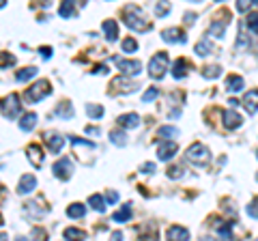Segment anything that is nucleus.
<instances>
[{"instance_id": "1", "label": "nucleus", "mask_w": 258, "mask_h": 241, "mask_svg": "<svg viewBox=\"0 0 258 241\" xmlns=\"http://www.w3.org/2000/svg\"><path fill=\"white\" fill-rule=\"evenodd\" d=\"M123 22L127 24V28L136 30V33H144V30L151 28V24H149V20H147V15H144V11L138 9V7H134V5L125 7V11H123Z\"/></svg>"}, {"instance_id": "2", "label": "nucleus", "mask_w": 258, "mask_h": 241, "mask_svg": "<svg viewBox=\"0 0 258 241\" xmlns=\"http://www.w3.org/2000/svg\"><path fill=\"white\" fill-rule=\"evenodd\" d=\"M50 93H52L50 82H45V80H39V82H35L26 91V103H39V101H43V97H47Z\"/></svg>"}, {"instance_id": "3", "label": "nucleus", "mask_w": 258, "mask_h": 241, "mask_svg": "<svg viewBox=\"0 0 258 241\" xmlns=\"http://www.w3.org/2000/svg\"><path fill=\"white\" fill-rule=\"evenodd\" d=\"M166 71H168V54L159 52V54L153 56L151 63H149V74H151V78L159 80V78H164Z\"/></svg>"}, {"instance_id": "4", "label": "nucleus", "mask_w": 258, "mask_h": 241, "mask_svg": "<svg viewBox=\"0 0 258 241\" xmlns=\"http://www.w3.org/2000/svg\"><path fill=\"white\" fill-rule=\"evenodd\" d=\"M185 155H187L189 162H191V164H196V166H205L209 159H211V153H209V149L205 147V144H198V142H196V144H191Z\"/></svg>"}, {"instance_id": "5", "label": "nucleus", "mask_w": 258, "mask_h": 241, "mask_svg": "<svg viewBox=\"0 0 258 241\" xmlns=\"http://www.w3.org/2000/svg\"><path fill=\"white\" fill-rule=\"evenodd\" d=\"M20 110H22V101H20V97H18L15 93H11L9 97L3 99V116H5V118L13 120L15 116L20 114Z\"/></svg>"}, {"instance_id": "6", "label": "nucleus", "mask_w": 258, "mask_h": 241, "mask_svg": "<svg viewBox=\"0 0 258 241\" xmlns=\"http://www.w3.org/2000/svg\"><path fill=\"white\" fill-rule=\"evenodd\" d=\"M112 63H114V65L123 71L125 76H138L140 71H142V65L138 61H123V58H118V56H114V58H112Z\"/></svg>"}, {"instance_id": "7", "label": "nucleus", "mask_w": 258, "mask_h": 241, "mask_svg": "<svg viewBox=\"0 0 258 241\" xmlns=\"http://www.w3.org/2000/svg\"><path fill=\"white\" fill-rule=\"evenodd\" d=\"M71 174H74V164H71L69 157H62L60 162L54 164V176H58L60 181H67Z\"/></svg>"}, {"instance_id": "8", "label": "nucleus", "mask_w": 258, "mask_h": 241, "mask_svg": "<svg viewBox=\"0 0 258 241\" xmlns=\"http://www.w3.org/2000/svg\"><path fill=\"white\" fill-rule=\"evenodd\" d=\"M43 140H45L47 149H50L52 153H60V151H62V147H64V138H62L60 134L47 132V134H43Z\"/></svg>"}, {"instance_id": "9", "label": "nucleus", "mask_w": 258, "mask_h": 241, "mask_svg": "<svg viewBox=\"0 0 258 241\" xmlns=\"http://www.w3.org/2000/svg\"><path fill=\"white\" fill-rule=\"evenodd\" d=\"M161 39H164L166 43H185L187 41V35H185L181 28H168L161 33Z\"/></svg>"}, {"instance_id": "10", "label": "nucleus", "mask_w": 258, "mask_h": 241, "mask_svg": "<svg viewBox=\"0 0 258 241\" xmlns=\"http://www.w3.org/2000/svg\"><path fill=\"white\" fill-rule=\"evenodd\" d=\"M176 151H179L176 142H172V140H164V144H161L159 151H157V157L161 159V162H168V159H172V157L176 155Z\"/></svg>"}, {"instance_id": "11", "label": "nucleus", "mask_w": 258, "mask_h": 241, "mask_svg": "<svg viewBox=\"0 0 258 241\" xmlns=\"http://www.w3.org/2000/svg\"><path fill=\"white\" fill-rule=\"evenodd\" d=\"M26 157L30 159V164L35 168H41L43 166V149L39 144H30L28 151H26Z\"/></svg>"}, {"instance_id": "12", "label": "nucleus", "mask_w": 258, "mask_h": 241, "mask_svg": "<svg viewBox=\"0 0 258 241\" xmlns=\"http://www.w3.org/2000/svg\"><path fill=\"white\" fill-rule=\"evenodd\" d=\"M222 116H224V125H226V130H239L241 123H243V118H241L235 110H226Z\"/></svg>"}, {"instance_id": "13", "label": "nucleus", "mask_w": 258, "mask_h": 241, "mask_svg": "<svg viewBox=\"0 0 258 241\" xmlns=\"http://www.w3.org/2000/svg\"><path fill=\"white\" fill-rule=\"evenodd\" d=\"M37 188V179H35V174H24L22 179H20V188H18V192L24 196V194H30L32 190Z\"/></svg>"}, {"instance_id": "14", "label": "nucleus", "mask_w": 258, "mask_h": 241, "mask_svg": "<svg viewBox=\"0 0 258 241\" xmlns=\"http://www.w3.org/2000/svg\"><path fill=\"white\" fill-rule=\"evenodd\" d=\"M103 33H106V39L110 43L118 41V24L114 20H106L103 22Z\"/></svg>"}, {"instance_id": "15", "label": "nucleus", "mask_w": 258, "mask_h": 241, "mask_svg": "<svg viewBox=\"0 0 258 241\" xmlns=\"http://www.w3.org/2000/svg\"><path fill=\"white\" fill-rule=\"evenodd\" d=\"M243 106H245V110L249 112V114H256V110H258V91L256 88L254 91H249V93H245Z\"/></svg>"}, {"instance_id": "16", "label": "nucleus", "mask_w": 258, "mask_h": 241, "mask_svg": "<svg viewBox=\"0 0 258 241\" xmlns=\"http://www.w3.org/2000/svg\"><path fill=\"white\" fill-rule=\"evenodd\" d=\"M112 84H114L116 91H123V93H134V91H138V84H134L132 80H127V78H116Z\"/></svg>"}, {"instance_id": "17", "label": "nucleus", "mask_w": 258, "mask_h": 241, "mask_svg": "<svg viewBox=\"0 0 258 241\" xmlns=\"http://www.w3.org/2000/svg\"><path fill=\"white\" fill-rule=\"evenodd\" d=\"M118 125L120 127H125V130H134V127H138L140 125V116L138 114H123V116H118Z\"/></svg>"}, {"instance_id": "18", "label": "nucleus", "mask_w": 258, "mask_h": 241, "mask_svg": "<svg viewBox=\"0 0 258 241\" xmlns=\"http://www.w3.org/2000/svg\"><path fill=\"white\" fill-rule=\"evenodd\" d=\"M172 76H174V80H183L185 76H187V61H185V58L174 61V65H172Z\"/></svg>"}, {"instance_id": "19", "label": "nucleus", "mask_w": 258, "mask_h": 241, "mask_svg": "<svg viewBox=\"0 0 258 241\" xmlns=\"http://www.w3.org/2000/svg\"><path fill=\"white\" fill-rule=\"evenodd\" d=\"M37 125V114H32V112H28V114H24L20 118V130L22 132H32Z\"/></svg>"}, {"instance_id": "20", "label": "nucleus", "mask_w": 258, "mask_h": 241, "mask_svg": "<svg viewBox=\"0 0 258 241\" xmlns=\"http://www.w3.org/2000/svg\"><path fill=\"white\" fill-rule=\"evenodd\" d=\"M226 91H228V93L243 91V78H241V76H230L228 80H226Z\"/></svg>"}, {"instance_id": "21", "label": "nucleus", "mask_w": 258, "mask_h": 241, "mask_svg": "<svg viewBox=\"0 0 258 241\" xmlns=\"http://www.w3.org/2000/svg\"><path fill=\"white\" fill-rule=\"evenodd\" d=\"M56 114H58L60 118H64V120L74 118V106H71V101H60L58 108H56Z\"/></svg>"}, {"instance_id": "22", "label": "nucleus", "mask_w": 258, "mask_h": 241, "mask_svg": "<svg viewBox=\"0 0 258 241\" xmlns=\"http://www.w3.org/2000/svg\"><path fill=\"white\" fill-rule=\"evenodd\" d=\"M129 215H132V205H123V207H120L118 209V211L114 213V215H112V220H114V222H118V224H123V222H127L129 220Z\"/></svg>"}, {"instance_id": "23", "label": "nucleus", "mask_w": 258, "mask_h": 241, "mask_svg": "<svg viewBox=\"0 0 258 241\" xmlns=\"http://www.w3.org/2000/svg\"><path fill=\"white\" fill-rule=\"evenodd\" d=\"M168 239H189V232L187 228H181V226H170L166 232Z\"/></svg>"}, {"instance_id": "24", "label": "nucleus", "mask_w": 258, "mask_h": 241, "mask_svg": "<svg viewBox=\"0 0 258 241\" xmlns=\"http://www.w3.org/2000/svg\"><path fill=\"white\" fill-rule=\"evenodd\" d=\"M39 74L37 67H26V69H20L18 74H15V78H18V82H28L30 78H35Z\"/></svg>"}, {"instance_id": "25", "label": "nucleus", "mask_w": 258, "mask_h": 241, "mask_svg": "<svg viewBox=\"0 0 258 241\" xmlns=\"http://www.w3.org/2000/svg\"><path fill=\"white\" fill-rule=\"evenodd\" d=\"M110 142L116 144V147H127L129 136L125 132H110Z\"/></svg>"}, {"instance_id": "26", "label": "nucleus", "mask_w": 258, "mask_h": 241, "mask_svg": "<svg viewBox=\"0 0 258 241\" xmlns=\"http://www.w3.org/2000/svg\"><path fill=\"white\" fill-rule=\"evenodd\" d=\"M74 11H76V3H74V0H62V3H60V9H58L60 18H71V15H74Z\"/></svg>"}, {"instance_id": "27", "label": "nucleus", "mask_w": 258, "mask_h": 241, "mask_svg": "<svg viewBox=\"0 0 258 241\" xmlns=\"http://www.w3.org/2000/svg\"><path fill=\"white\" fill-rule=\"evenodd\" d=\"M200 74H203L207 80H213V78H220L222 76V67L220 65H205Z\"/></svg>"}, {"instance_id": "28", "label": "nucleus", "mask_w": 258, "mask_h": 241, "mask_svg": "<svg viewBox=\"0 0 258 241\" xmlns=\"http://www.w3.org/2000/svg\"><path fill=\"white\" fill-rule=\"evenodd\" d=\"M88 203H91V207L97 213H106V203H103V198L99 194H93L91 198H88Z\"/></svg>"}, {"instance_id": "29", "label": "nucleus", "mask_w": 258, "mask_h": 241, "mask_svg": "<svg viewBox=\"0 0 258 241\" xmlns=\"http://www.w3.org/2000/svg\"><path fill=\"white\" fill-rule=\"evenodd\" d=\"M84 213H86V207L80 205V203L69 205V209H67V215H69V218H84Z\"/></svg>"}, {"instance_id": "30", "label": "nucleus", "mask_w": 258, "mask_h": 241, "mask_svg": "<svg viewBox=\"0 0 258 241\" xmlns=\"http://www.w3.org/2000/svg\"><path fill=\"white\" fill-rule=\"evenodd\" d=\"M226 24H228V18H224L222 22H215L213 26H211V30H209V35H213V37H224Z\"/></svg>"}, {"instance_id": "31", "label": "nucleus", "mask_w": 258, "mask_h": 241, "mask_svg": "<svg viewBox=\"0 0 258 241\" xmlns=\"http://www.w3.org/2000/svg\"><path fill=\"white\" fill-rule=\"evenodd\" d=\"M211 52H213V43L211 41H207V39H205V41L196 43V54L198 56H209Z\"/></svg>"}, {"instance_id": "32", "label": "nucleus", "mask_w": 258, "mask_h": 241, "mask_svg": "<svg viewBox=\"0 0 258 241\" xmlns=\"http://www.w3.org/2000/svg\"><path fill=\"white\" fill-rule=\"evenodd\" d=\"M123 52H125V54H134V52H138V43H136V39H132V37L123 39Z\"/></svg>"}, {"instance_id": "33", "label": "nucleus", "mask_w": 258, "mask_h": 241, "mask_svg": "<svg viewBox=\"0 0 258 241\" xmlns=\"http://www.w3.org/2000/svg\"><path fill=\"white\" fill-rule=\"evenodd\" d=\"M159 136L164 140H170V138H174V136H179V130H176V127H161Z\"/></svg>"}, {"instance_id": "34", "label": "nucleus", "mask_w": 258, "mask_h": 241, "mask_svg": "<svg viewBox=\"0 0 258 241\" xmlns=\"http://www.w3.org/2000/svg\"><path fill=\"white\" fill-rule=\"evenodd\" d=\"M86 112H88V116L91 118H101L103 116V108L101 106H93V103H88L86 106Z\"/></svg>"}, {"instance_id": "35", "label": "nucleus", "mask_w": 258, "mask_h": 241, "mask_svg": "<svg viewBox=\"0 0 258 241\" xmlns=\"http://www.w3.org/2000/svg\"><path fill=\"white\" fill-rule=\"evenodd\" d=\"M249 7H258V0H237V11L245 13Z\"/></svg>"}, {"instance_id": "36", "label": "nucleus", "mask_w": 258, "mask_h": 241, "mask_svg": "<svg viewBox=\"0 0 258 241\" xmlns=\"http://www.w3.org/2000/svg\"><path fill=\"white\" fill-rule=\"evenodd\" d=\"M62 237H64V239H71V237L84 239V237H86V232H84V230H80V228H67V230L62 232Z\"/></svg>"}, {"instance_id": "37", "label": "nucleus", "mask_w": 258, "mask_h": 241, "mask_svg": "<svg viewBox=\"0 0 258 241\" xmlns=\"http://www.w3.org/2000/svg\"><path fill=\"white\" fill-rule=\"evenodd\" d=\"M247 28L252 33H258V13H249L247 15Z\"/></svg>"}, {"instance_id": "38", "label": "nucleus", "mask_w": 258, "mask_h": 241, "mask_svg": "<svg viewBox=\"0 0 258 241\" xmlns=\"http://www.w3.org/2000/svg\"><path fill=\"white\" fill-rule=\"evenodd\" d=\"M168 11H170V3H168V0H159L157 3V15L159 18H164Z\"/></svg>"}, {"instance_id": "39", "label": "nucleus", "mask_w": 258, "mask_h": 241, "mask_svg": "<svg viewBox=\"0 0 258 241\" xmlns=\"http://www.w3.org/2000/svg\"><path fill=\"white\" fill-rule=\"evenodd\" d=\"M247 215L249 218H254V220H258V198H254L252 203L247 205Z\"/></svg>"}, {"instance_id": "40", "label": "nucleus", "mask_w": 258, "mask_h": 241, "mask_svg": "<svg viewBox=\"0 0 258 241\" xmlns=\"http://www.w3.org/2000/svg\"><path fill=\"white\" fill-rule=\"evenodd\" d=\"M157 95H159V91H157V88H149V91L142 95V101H144V103H149V101H153V99H155Z\"/></svg>"}, {"instance_id": "41", "label": "nucleus", "mask_w": 258, "mask_h": 241, "mask_svg": "<svg viewBox=\"0 0 258 241\" xmlns=\"http://www.w3.org/2000/svg\"><path fill=\"white\" fill-rule=\"evenodd\" d=\"M168 176H170V179H179V176H183V168L181 166H172L170 170H168Z\"/></svg>"}, {"instance_id": "42", "label": "nucleus", "mask_w": 258, "mask_h": 241, "mask_svg": "<svg viewBox=\"0 0 258 241\" xmlns=\"http://www.w3.org/2000/svg\"><path fill=\"white\" fill-rule=\"evenodd\" d=\"M106 200H108L110 205H114L116 200H118V192H112V190H110V192H106Z\"/></svg>"}, {"instance_id": "43", "label": "nucleus", "mask_w": 258, "mask_h": 241, "mask_svg": "<svg viewBox=\"0 0 258 241\" xmlns=\"http://www.w3.org/2000/svg\"><path fill=\"white\" fill-rule=\"evenodd\" d=\"M39 54H41V58L43 61H50V56H52V47H41V50H39Z\"/></svg>"}, {"instance_id": "44", "label": "nucleus", "mask_w": 258, "mask_h": 241, "mask_svg": "<svg viewBox=\"0 0 258 241\" xmlns=\"http://www.w3.org/2000/svg\"><path fill=\"white\" fill-rule=\"evenodd\" d=\"M7 63H9V65H13L15 58H13V56H9L7 52H3V69H7Z\"/></svg>"}, {"instance_id": "45", "label": "nucleus", "mask_w": 258, "mask_h": 241, "mask_svg": "<svg viewBox=\"0 0 258 241\" xmlns=\"http://www.w3.org/2000/svg\"><path fill=\"white\" fill-rule=\"evenodd\" d=\"M153 170H155V164H144V166H142V172H144V174H151Z\"/></svg>"}, {"instance_id": "46", "label": "nucleus", "mask_w": 258, "mask_h": 241, "mask_svg": "<svg viewBox=\"0 0 258 241\" xmlns=\"http://www.w3.org/2000/svg\"><path fill=\"white\" fill-rule=\"evenodd\" d=\"M86 134H91V136H97V134H99V130H97V127H86Z\"/></svg>"}, {"instance_id": "47", "label": "nucleus", "mask_w": 258, "mask_h": 241, "mask_svg": "<svg viewBox=\"0 0 258 241\" xmlns=\"http://www.w3.org/2000/svg\"><path fill=\"white\" fill-rule=\"evenodd\" d=\"M230 106H232V108H237V106H239V99L232 97V99H230Z\"/></svg>"}, {"instance_id": "48", "label": "nucleus", "mask_w": 258, "mask_h": 241, "mask_svg": "<svg viewBox=\"0 0 258 241\" xmlns=\"http://www.w3.org/2000/svg\"><path fill=\"white\" fill-rule=\"evenodd\" d=\"M191 3H200V0H191Z\"/></svg>"}, {"instance_id": "49", "label": "nucleus", "mask_w": 258, "mask_h": 241, "mask_svg": "<svg viewBox=\"0 0 258 241\" xmlns=\"http://www.w3.org/2000/svg\"><path fill=\"white\" fill-rule=\"evenodd\" d=\"M256 157H258V151H256Z\"/></svg>"}]
</instances>
